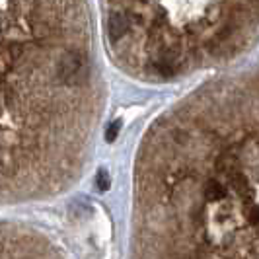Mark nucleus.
Wrapping results in <instances>:
<instances>
[{
  "mask_svg": "<svg viewBox=\"0 0 259 259\" xmlns=\"http://www.w3.org/2000/svg\"><path fill=\"white\" fill-rule=\"evenodd\" d=\"M127 29H129V18H127V14L113 12L111 16H109L107 31H109L111 41H119V39L127 33Z\"/></svg>",
  "mask_w": 259,
  "mask_h": 259,
  "instance_id": "1",
  "label": "nucleus"
},
{
  "mask_svg": "<svg viewBox=\"0 0 259 259\" xmlns=\"http://www.w3.org/2000/svg\"><path fill=\"white\" fill-rule=\"evenodd\" d=\"M224 197H226V187H224L221 182L210 180V182L205 185V199H207V201L217 203V201H222Z\"/></svg>",
  "mask_w": 259,
  "mask_h": 259,
  "instance_id": "2",
  "label": "nucleus"
},
{
  "mask_svg": "<svg viewBox=\"0 0 259 259\" xmlns=\"http://www.w3.org/2000/svg\"><path fill=\"white\" fill-rule=\"evenodd\" d=\"M96 185H98V189H100V191H105V189L109 187V174H107L105 169H100V171H98Z\"/></svg>",
  "mask_w": 259,
  "mask_h": 259,
  "instance_id": "3",
  "label": "nucleus"
},
{
  "mask_svg": "<svg viewBox=\"0 0 259 259\" xmlns=\"http://www.w3.org/2000/svg\"><path fill=\"white\" fill-rule=\"evenodd\" d=\"M119 131H121V121H113L111 125H109V129L105 131V139H107V143H113L117 139V135H119Z\"/></svg>",
  "mask_w": 259,
  "mask_h": 259,
  "instance_id": "4",
  "label": "nucleus"
}]
</instances>
